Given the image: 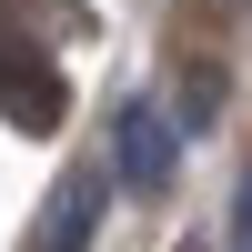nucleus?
<instances>
[{
	"label": "nucleus",
	"mask_w": 252,
	"mask_h": 252,
	"mask_svg": "<svg viewBox=\"0 0 252 252\" xmlns=\"http://www.w3.org/2000/svg\"><path fill=\"white\" fill-rule=\"evenodd\" d=\"M172 161H182L172 111H161V101H121V152H111V172L131 182V192H161V182H172Z\"/></svg>",
	"instance_id": "1"
},
{
	"label": "nucleus",
	"mask_w": 252,
	"mask_h": 252,
	"mask_svg": "<svg viewBox=\"0 0 252 252\" xmlns=\"http://www.w3.org/2000/svg\"><path fill=\"white\" fill-rule=\"evenodd\" d=\"M0 111L20 131H61V71L40 51H20V40H0Z\"/></svg>",
	"instance_id": "2"
},
{
	"label": "nucleus",
	"mask_w": 252,
	"mask_h": 252,
	"mask_svg": "<svg viewBox=\"0 0 252 252\" xmlns=\"http://www.w3.org/2000/svg\"><path fill=\"white\" fill-rule=\"evenodd\" d=\"M91 222H101V182H61L51 192V222H40V252H91Z\"/></svg>",
	"instance_id": "3"
},
{
	"label": "nucleus",
	"mask_w": 252,
	"mask_h": 252,
	"mask_svg": "<svg viewBox=\"0 0 252 252\" xmlns=\"http://www.w3.org/2000/svg\"><path fill=\"white\" fill-rule=\"evenodd\" d=\"M232 252H252V172H242V192H232Z\"/></svg>",
	"instance_id": "4"
}]
</instances>
